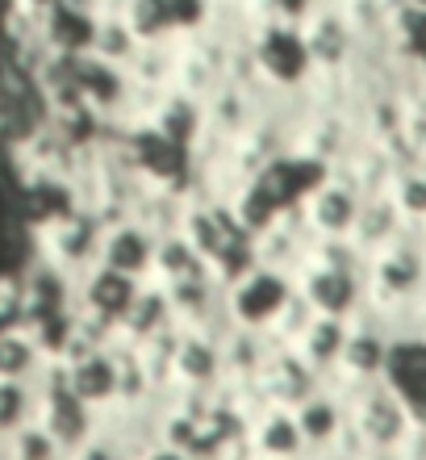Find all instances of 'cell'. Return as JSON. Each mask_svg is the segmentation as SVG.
Here are the masks:
<instances>
[{
  "mask_svg": "<svg viewBox=\"0 0 426 460\" xmlns=\"http://www.w3.org/2000/svg\"><path fill=\"white\" fill-rule=\"evenodd\" d=\"M389 368H393V385L410 398V406H418V411H422V406H426V348L393 351Z\"/></svg>",
  "mask_w": 426,
  "mask_h": 460,
  "instance_id": "1",
  "label": "cell"
},
{
  "mask_svg": "<svg viewBox=\"0 0 426 460\" xmlns=\"http://www.w3.org/2000/svg\"><path fill=\"white\" fill-rule=\"evenodd\" d=\"M397 423H402V419H397V406H389V402H372V406H368V414H364L368 436L380 439V444L397 436Z\"/></svg>",
  "mask_w": 426,
  "mask_h": 460,
  "instance_id": "2",
  "label": "cell"
},
{
  "mask_svg": "<svg viewBox=\"0 0 426 460\" xmlns=\"http://www.w3.org/2000/svg\"><path fill=\"white\" fill-rule=\"evenodd\" d=\"M414 42H418V50L426 55V17H418V25H414Z\"/></svg>",
  "mask_w": 426,
  "mask_h": 460,
  "instance_id": "3",
  "label": "cell"
}]
</instances>
